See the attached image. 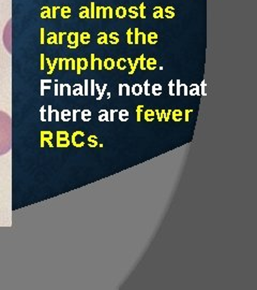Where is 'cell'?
<instances>
[{"label":"cell","instance_id":"7402d4cb","mask_svg":"<svg viewBox=\"0 0 257 290\" xmlns=\"http://www.w3.org/2000/svg\"><path fill=\"white\" fill-rule=\"evenodd\" d=\"M151 92H152V94L154 95V96H160L163 92V88L162 86H161V84H159V83L153 84L152 87H151Z\"/></svg>","mask_w":257,"mask_h":290},{"label":"cell","instance_id":"b9f144b4","mask_svg":"<svg viewBox=\"0 0 257 290\" xmlns=\"http://www.w3.org/2000/svg\"><path fill=\"white\" fill-rule=\"evenodd\" d=\"M106 8V18H113L114 16V10L111 5H107Z\"/></svg>","mask_w":257,"mask_h":290},{"label":"cell","instance_id":"680465c9","mask_svg":"<svg viewBox=\"0 0 257 290\" xmlns=\"http://www.w3.org/2000/svg\"><path fill=\"white\" fill-rule=\"evenodd\" d=\"M102 17L106 18V8L105 7H103V9H102Z\"/></svg>","mask_w":257,"mask_h":290},{"label":"cell","instance_id":"bcb514c9","mask_svg":"<svg viewBox=\"0 0 257 290\" xmlns=\"http://www.w3.org/2000/svg\"><path fill=\"white\" fill-rule=\"evenodd\" d=\"M193 112V109H186L185 111L183 112V115H184V121H188V119H190V114Z\"/></svg>","mask_w":257,"mask_h":290},{"label":"cell","instance_id":"f35d334b","mask_svg":"<svg viewBox=\"0 0 257 290\" xmlns=\"http://www.w3.org/2000/svg\"><path fill=\"white\" fill-rule=\"evenodd\" d=\"M65 68H67L68 70H69V68L74 69V68H75V60H74V59H72V58L67 59V60H65Z\"/></svg>","mask_w":257,"mask_h":290},{"label":"cell","instance_id":"4dcf8cb0","mask_svg":"<svg viewBox=\"0 0 257 290\" xmlns=\"http://www.w3.org/2000/svg\"><path fill=\"white\" fill-rule=\"evenodd\" d=\"M143 112H144V105L143 104L137 105V107H136V121H137V123H139V121H142Z\"/></svg>","mask_w":257,"mask_h":290},{"label":"cell","instance_id":"db71d44e","mask_svg":"<svg viewBox=\"0 0 257 290\" xmlns=\"http://www.w3.org/2000/svg\"><path fill=\"white\" fill-rule=\"evenodd\" d=\"M171 110H166V114H165V117L163 121H169V118H171Z\"/></svg>","mask_w":257,"mask_h":290},{"label":"cell","instance_id":"11a10c76","mask_svg":"<svg viewBox=\"0 0 257 290\" xmlns=\"http://www.w3.org/2000/svg\"><path fill=\"white\" fill-rule=\"evenodd\" d=\"M51 36H49L48 38V42L49 43H55L56 41H57V39H56V34H49Z\"/></svg>","mask_w":257,"mask_h":290},{"label":"cell","instance_id":"f546056e","mask_svg":"<svg viewBox=\"0 0 257 290\" xmlns=\"http://www.w3.org/2000/svg\"><path fill=\"white\" fill-rule=\"evenodd\" d=\"M119 112V119L121 121H126L128 119V110H125V109H122V110H120V111H118Z\"/></svg>","mask_w":257,"mask_h":290},{"label":"cell","instance_id":"5b68a950","mask_svg":"<svg viewBox=\"0 0 257 290\" xmlns=\"http://www.w3.org/2000/svg\"><path fill=\"white\" fill-rule=\"evenodd\" d=\"M68 41H69V46L72 49H75L78 46V41H79V36L77 32H70L68 36Z\"/></svg>","mask_w":257,"mask_h":290},{"label":"cell","instance_id":"603a6c76","mask_svg":"<svg viewBox=\"0 0 257 290\" xmlns=\"http://www.w3.org/2000/svg\"><path fill=\"white\" fill-rule=\"evenodd\" d=\"M128 16H130L132 20H134V18L139 16V14H138V8L136 7V5H132V7L128 8Z\"/></svg>","mask_w":257,"mask_h":290},{"label":"cell","instance_id":"8992f818","mask_svg":"<svg viewBox=\"0 0 257 290\" xmlns=\"http://www.w3.org/2000/svg\"><path fill=\"white\" fill-rule=\"evenodd\" d=\"M89 66V61L86 58H78L77 59V73L80 74L83 70H86Z\"/></svg>","mask_w":257,"mask_h":290},{"label":"cell","instance_id":"83f0119b","mask_svg":"<svg viewBox=\"0 0 257 290\" xmlns=\"http://www.w3.org/2000/svg\"><path fill=\"white\" fill-rule=\"evenodd\" d=\"M99 121H109V118H108V111L105 109L101 110L100 112H99Z\"/></svg>","mask_w":257,"mask_h":290},{"label":"cell","instance_id":"9a60e30c","mask_svg":"<svg viewBox=\"0 0 257 290\" xmlns=\"http://www.w3.org/2000/svg\"><path fill=\"white\" fill-rule=\"evenodd\" d=\"M128 14V10L123 7V5H119L117 9L115 10V15L118 18H124Z\"/></svg>","mask_w":257,"mask_h":290},{"label":"cell","instance_id":"d6a6232c","mask_svg":"<svg viewBox=\"0 0 257 290\" xmlns=\"http://www.w3.org/2000/svg\"><path fill=\"white\" fill-rule=\"evenodd\" d=\"M138 14H139V17L146 18V5L144 2L140 3L138 7Z\"/></svg>","mask_w":257,"mask_h":290},{"label":"cell","instance_id":"3957f363","mask_svg":"<svg viewBox=\"0 0 257 290\" xmlns=\"http://www.w3.org/2000/svg\"><path fill=\"white\" fill-rule=\"evenodd\" d=\"M85 136V133L83 131H76L72 136V143L75 145L76 147H83L85 145V142L82 140V138Z\"/></svg>","mask_w":257,"mask_h":290},{"label":"cell","instance_id":"2e32d148","mask_svg":"<svg viewBox=\"0 0 257 290\" xmlns=\"http://www.w3.org/2000/svg\"><path fill=\"white\" fill-rule=\"evenodd\" d=\"M120 41V37L119 34L117 31H111V34H108V42L111 43V44H118Z\"/></svg>","mask_w":257,"mask_h":290},{"label":"cell","instance_id":"d6986e66","mask_svg":"<svg viewBox=\"0 0 257 290\" xmlns=\"http://www.w3.org/2000/svg\"><path fill=\"white\" fill-rule=\"evenodd\" d=\"M188 94L191 96H199L200 95V89H199V85L193 83L192 85L190 86V89H188Z\"/></svg>","mask_w":257,"mask_h":290},{"label":"cell","instance_id":"44dd1931","mask_svg":"<svg viewBox=\"0 0 257 290\" xmlns=\"http://www.w3.org/2000/svg\"><path fill=\"white\" fill-rule=\"evenodd\" d=\"M79 17L80 18H90V9L86 5L80 7L79 11Z\"/></svg>","mask_w":257,"mask_h":290},{"label":"cell","instance_id":"ffe728a7","mask_svg":"<svg viewBox=\"0 0 257 290\" xmlns=\"http://www.w3.org/2000/svg\"><path fill=\"white\" fill-rule=\"evenodd\" d=\"M41 136H42V139H41V143H42V146L44 145V142L46 141V142H48L49 145H51V138H53V134H51V132L49 131H44L41 133Z\"/></svg>","mask_w":257,"mask_h":290},{"label":"cell","instance_id":"9f6ffc18","mask_svg":"<svg viewBox=\"0 0 257 290\" xmlns=\"http://www.w3.org/2000/svg\"><path fill=\"white\" fill-rule=\"evenodd\" d=\"M62 118H63V119H68V118H70V112L68 111V110H65V111H63V113H62Z\"/></svg>","mask_w":257,"mask_h":290},{"label":"cell","instance_id":"277c9868","mask_svg":"<svg viewBox=\"0 0 257 290\" xmlns=\"http://www.w3.org/2000/svg\"><path fill=\"white\" fill-rule=\"evenodd\" d=\"M90 67L91 70H94L95 68H98V70H103V60L100 57H97L94 54H91Z\"/></svg>","mask_w":257,"mask_h":290},{"label":"cell","instance_id":"d590c367","mask_svg":"<svg viewBox=\"0 0 257 290\" xmlns=\"http://www.w3.org/2000/svg\"><path fill=\"white\" fill-rule=\"evenodd\" d=\"M143 92H145L146 96H150V84H149V81L146 80L143 85Z\"/></svg>","mask_w":257,"mask_h":290},{"label":"cell","instance_id":"9c48e42d","mask_svg":"<svg viewBox=\"0 0 257 290\" xmlns=\"http://www.w3.org/2000/svg\"><path fill=\"white\" fill-rule=\"evenodd\" d=\"M154 117H155V112L154 110L152 109H147L146 111H144V118L146 121H149V123H151L152 121H154Z\"/></svg>","mask_w":257,"mask_h":290},{"label":"cell","instance_id":"d4e9b609","mask_svg":"<svg viewBox=\"0 0 257 290\" xmlns=\"http://www.w3.org/2000/svg\"><path fill=\"white\" fill-rule=\"evenodd\" d=\"M116 67L118 68L119 70H124L126 68V59L123 57H120L118 58L117 60H116Z\"/></svg>","mask_w":257,"mask_h":290},{"label":"cell","instance_id":"7bdbcfd3","mask_svg":"<svg viewBox=\"0 0 257 290\" xmlns=\"http://www.w3.org/2000/svg\"><path fill=\"white\" fill-rule=\"evenodd\" d=\"M107 88V83H105L104 85H103V88H101V92L99 94V96L97 97V100H101V99L103 98V96H104L105 94V90H106Z\"/></svg>","mask_w":257,"mask_h":290},{"label":"cell","instance_id":"f1b7e54d","mask_svg":"<svg viewBox=\"0 0 257 290\" xmlns=\"http://www.w3.org/2000/svg\"><path fill=\"white\" fill-rule=\"evenodd\" d=\"M126 43L128 45L134 44V34L132 28H128V31H126Z\"/></svg>","mask_w":257,"mask_h":290},{"label":"cell","instance_id":"8fae6325","mask_svg":"<svg viewBox=\"0 0 257 290\" xmlns=\"http://www.w3.org/2000/svg\"><path fill=\"white\" fill-rule=\"evenodd\" d=\"M157 67V60L153 57H149L146 59V68L148 70H154Z\"/></svg>","mask_w":257,"mask_h":290},{"label":"cell","instance_id":"30bf717a","mask_svg":"<svg viewBox=\"0 0 257 290\" xmlns=\"http://www.w3.org/2000/svg\"><path fill=\"white\" fill-rule=\"evenodd\" d=\"M171 118H173L174 121H182V118H183V112L181 111V110L179 109H176V110H173L171 111Z\"/></svg>","mask_w":257,"mask_h":290},{"label":"cell","instance_id":"91938a15","mask_svg":"<svg viewBox=\"0 0 257 290\" xmlns=\"http://www.w3.org/2000/svg\"><path fill=\"white\" fill-rule=\"evenodd\" d=\"M106 95H107V96H106V97H107V99H109V98H111V92H107Z\"/></svg>","mask_w":257,"mask_h":290},{"label":"cell","instance_id":"7dc6e473","mask_svg":"<svg viewBox=\"0 0 257 290\" xmlns=\"http://www.w3.org/2000/svg\"><path fill=\"white\" fill-rule=\"evenodd\" d=\"M90 18H94L95 17V5L94 2L90 3Z\"/></svg>","mask_w":257,"mask_h":290},{"label":"cell","instance_id":"816d5d0a","mask_svg":"<svg viewBox=\"0 0 257 290\" xmlns=\"http://www.w3.org/2000/svg\"><path fill=\"white\" fill-rule=\"evenodd\" d=\"M117 111V110H111L108 113V118H109V121H115V112Z\"/></svg>","mask_w":257,"mask_h":290},{"label":"cell","instance_id":"60d3db41","mask_svg":"<svg viewBox=\"0 0 257 290\" xmlns=\"http://www.w3.org/2000/svg\"><path fill=\"white\" fill-rule=\"evenodd\" d=\"M175 92H176V95H177V96H180V94H181V83H180V80L176 81Z\"/></svg>","mask_w":257,"mask_h":290},{"label":"cell","instance_id":"836d02e7","mask_svg":"<svg viewBox=\"0 0 257 290\" xmlns=\"http://www.w3.org/2000/svg\"><path fill=\"white\" fill-rule=\"evenodd\" d=\"M82 118L84 121H89L91 119V112L89 110H84L82 112Z\"/></svg>","mask_w":257,"mask_h":290},{"label":"cell","instance_id":"7a4b0ae2","mask_svg":"<svg viewBox=\"0 0 257 290\" xmlns=\"http://www.w3.org/2000/svg\"><path fill=\"white\" fill-rule=\"evenodd\" d=\"M57 145L59 147H68L70 145L69 133L65 131L57 132Z\"/></svg>","mask_w":257,"mask_h":290},{"label":"cell","instance_id":"4fadbf2b","mask_svg":"<svg viewBox=\"0 0 257 290\" xmlns=\"http://www.w3.org/2000/svg\"><path fill=\"white\" fill-rule=\"evenodd\" d=\"M157 41H159V36H157V32L150 31L147 34V42H148L149 44H157Z\"/></svg>","mask_w":257,"mask_h":290},{"label":"cell","instance_id":"6f0895ef","mask_svg":"<svg viewBox=\"0 0 257 290\" xmlns=\"http://www.w3.org/2000/svg\"><path fill=\"white\" fill-rule=\"evenodd\" d=\"M89 92V81H85V95H88Z\"/></svg>","mask_w":257,"mask_h":290},{"label":"cell","instance_id":"ac0fdd59","mask_svg":"<svg viewBox=\"0 0 257 290\" xmlns=\"http://www.w3.org/2000/svg\"><path fill=\"white\" fill-rule=\"evenodd\" d=\"M176 15L175 12V8L171 7V5H167L166 8L164 9V16L166 18H174Z\"/></svg>","mask_w":257,"mask_h":290},{"label":"cell","instance_id":"ee69618b","mask_svg":"<svg viewBox=\"0 0 257 290\" xmlns=\"http://www.w3.org/2000/svg\"><path fill=\"white\" fill-rule=\"evenodd\" d=\"M74 94L77 96V95H82L83 94V87L80 84H76L75 88H74Z\"/></svg>","mask_w":257,"mask_h":290},{"label":"cell","instance_id":"74e56055","mask_svg":"<svg viewBox=\"0 0 257 290\" xmlns=\"http://www.w3.org/2000/svg\"><path fill=\"white\" fill-rule=\"evenodd\" d=\"M168 92L171 96H175V83H174V81H169L168 82Z\"/></svg>","mask_w":257,"mask_h":290},{"label":"cell","instance_id":"8d00e7d4","mask_svg":"<svg viewBox=\"0 0 257 290\" xmlns=\"http://www.w3.org/2000/svg\"><path fill=\"white\" fill-rule=\"evenodd\" d=\"M139 42H142L143 44H146V43H147L146 34H145V32H143V31H140V30H139V32H138V43H139Z\"/></svg>","mask_w":257,"mask_h":290},{"label":"cell","instance_id":"484cf974","mask_svg":"<svg viewBox=\"0 0 257 290\" xmlns=\"http://www.w3.org/2000/svg\"><path fill=\"white\" fill-rule=\"evenodd\" d=\"M88 145L89 147H97L99 145L98 143V136H94V134H91V136H89L88 138Z\"/></svg>","mask_w":257,"mask_h":290},{"label":"cell","instance_id":"52a82bcc","mask_svg":"<svg viewBox=\"0 0 257 290\" xmlns=\"http://www.w3.org/2000/svg\"><path fill=\"white\" fill-rule=\"evenodd\" d=\"M130 92H131V88L128 84H119V88H118V94L119 96H123V95H126V96H130Z\"/></svg>","mask_w":257,"mask_h":290},{"label":"cell","instance_id":"94428289","mask_svg":"<svg viewBox=\"0 0 257 290\" xmlns=\"http://www.w3.org/2000/svg\"><path fill=\"white\" fill-rule=\"evenodd\" d=\"M73 112H74V121H76V114H75L76 111H73Z\"/></svg>","mask_w":257,"mask_h":290},{"label":"cell","instance_id":"f6af8a7d","mask_svg":"<svg viewBox=\"0 0 257 290\" xmlns=\"http://www.w3.org/2000/svg\"><path fill=\"white\" fill-rule=\"evenodd\" d=\"M199 89H200V95L205 96V95H206V82H205V81H202V84L199 85Z\"/></svg>","mask_w":257,"mask_h":290},{"label":"cell","instance_id":"cb8c5ba5","mask_svg":"<svg viewBox=\"0 0 257 290\" xmlns=\"http://www.w3.org/2000/svg\"><path fill=\"white\" fill-rule=\"evenodd\" d=\"M131 92L133 95L135 96H140L143 94V86L140 84H134L133 86L131 87Z\"/></svg>","mask_w":257,"mask_h":290},{"label":"cell","instance_id":"7c38bea8","mask_svg":"<svg viewBox=\"0 0 257 290\" xmlns=\"http://www.w3.org/2000/svg\"><path fill=\"white\" fill-rule=\"evenodd\" d=\"M126 63H128V67H130V71H128V74H134V72H135L136 68H137L138 66V57L136 58L135 60H132L131 58L128 57V59H126Z\"/></svg>","mask_w":257,"mask_h":290},{"label":"cell","instance_id":"e575fe53","mask_svg":"<svg viewBox=\"0 0 257 290\" xmlns=\"http://www.w3.org/2000/svg\"><path fill=\"white\" fill-rule=\"evenodd\" d=\"M61 15L64 18H69L71 16V8L70 7H63L61 10Z\"/></svg>","mask_w":257,"mask_h":290},{"label":"cell","instance_id":"4316f807","mask_svg":"<svg viewBox=\"0 0 257 290\" xmlns=\"http://www.w3.org/2000/svg\"><path fill=\"white\" fill-rule=\"evenodd\" d=\"M91 40V37H90V34L89 32H83L82 34L79 36V41L83 43V44H89V42H90Z\"/></svg>","mask_w":257,"mask_h":290},{"label":"cell","instance_id":"ab89813d","mask_svg":"<svg viewBox=\"0 0 257 290\" xmlns=\"http://www.w3.org/2000/svg\"><path fill=\"white\" fill-rule=\"evenodd\" d=\"M102 5H95V18H102Z\"/></svg>","mask_w":257,"mask_h":290},{"label":"cell","instance_id":"1f68e13d","mask_svg":"<svg viewBox=\"0 0 257 290\" xmlns=\"http://www.w3.org/2000/svg\"><path fill=\"white\" fill-rule=\"evenodd\" d=\"M138 66L142 70H146V56L144 54L138 57Z\"/></svg>","mask_w":257,"mask_h":290},{"label":"cell","instance_id":"681fc988","mask_svg":"<svg viewBox=\"0 0 257 290\" xmlns=\"http://www.w3.org/2000/svg\"><path fill=\"white\" fill-rule=\"evenodd\" d=\"M49 14H51V10H49L47 7L43 8V10H42V17H48Z\"/></svg>","mask_w":257,"mask_h":290},{"label":"cell","instance_id":"6da1fadb","mask_svg":"<svg viewBox=\"0 0 257 290\" xmlns=\"http://www.w3.org/2000/svg\"><path fill=\"white\" fill-rule=\"evenodd\" d=\"M12 148V118L0 111V156L7 154Z\"/></svg>","mask_w":257,"mask_h":290},{"label":"cell","instance_id":"5bb4252c","mask_svg":"<svg viewBox=\"0 0 257 290\" xmlns=\"http://www.w3.org/2000/svg\"><path fill=\"white\" fill-rule=\"evenodd\" d=\"M152 16L154 18H163L164 17V10H163V8L161 7V5H157V7H154L153 12H152Z\"/></svg>","mask_w":257,"mask_h":290},{"label":"cell","instance_id":"f5cc1de1","mask_svg":"<svg viewBox=\"0 0 257 290\" xmlns=\"http://www.w3.org/2000/svg\"><path fill=\"white\" fill-rule=\"evenodd\" d=\"M181 90L183 92L184 96H188V87L186 84H181Z\"/></svg>","mask_w":257,"mask_h":290},{"label":"cell","instance_id":"f907efd6","mask_svg":"<svg viewBox=\"0 0 257 290\" xmlns=\"http://www.w3.org/2000/svg\"><path fill=\"white\" fill-rule=\"evenodd\" d=\"M95 83H94V80H91L90 81V94L92 95V96H94L95 95Z\"/></svg>","mask_w":257,"mask_h":290},{"label":"cell","instance_id":"ba28073f","mask_svg":"<svg viewBox=\"0 0 257 290\" xmlns=\"http://www.w3.org/2000/svg\"><path fill=\"white\" fill-rule=\"evenodd\" d=\"M103 67L106 70H113L116 67V60L111 57H107L103 61Z\"/></svg>","mask_w":257,"mask_h":290},{"label":"cell","instance_id":"e0dca14e","mask_svg":"<svg viewBox=\"0 0 257 290\" xmlns=\"http://www.w3.org/2000/svg\"><path fill=\"white\" fill-rule=\"evenodd\" d=\"M98 43L99 44H108V34L104 31L99 32L98 34Z\"/></svg>","mask_w":257,"mask_h":290},{"label":"cell","instance_id":"c3c4849f","mask_svg":"<svg viewBox=\"0 0 257 290\" xmlns=\"http://www.w3.org/2000/svg\"><path fill=\"white\" fill-rule=\"evenodd\" d=\"M138 32H139V29H138V28L133 29V34H134V44H138Z\"/></svg>","mask_w":257,"mask_h":290}]
</instances>
